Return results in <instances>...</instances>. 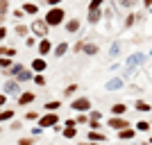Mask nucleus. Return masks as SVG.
I'll list each match as a JSON object with an SVG mask.
<instances>
[{
	"label": "nucleus",
	"mask_w": 152,
	"mask_h": 145,
	"mask_svg": "<svg viewBox=\"0 0 152 145\" xmlns=\"http://www.w3.org/2000/svg\"><path fill=\"white\" fill-rule=\"evenodd\" d=\"M45 23L50 27H59L66 23V12H64V7H48V12H45Z\"/></svg>",
	"instance_id": "1"
},
{
	"label": "nucleus",
	"mask_w": 152,
	"mask_h": 145,
	"mask_svg": "<svg viewBox=\"0 0 152 145\" xmlns=\"http://www.w3.org/2000/svg\"><path fill=\"white\" fill-rule=\"evenodd\" d=\"M37 125L41 127V129H52L55 125H59V114L57 111H45V114H41V118L37 120Z\"/></svg>",
	"instance_id": "2"
},
{
	"label": "nucleus",
	"mask_w": 152,
	"mask_h": 145,
	"mask_svg": "<svg viewBox=\"0 0 152 145\" xmlns=\"http://www.w3.org/2000/svg\"><path fill=\"white\" fill-rule=\"evenodd\" d=\"M70 109L77 111V114H89L91 109H93V104H91V100L86 95H80V98H73V100H70Z\"/></svg>",
	"instance_id": "3"
},
{
	"label": "nucleus",
	"mask_w": 152,
	"mask_h": 145,
	"mask_svg": "<svg viewBox=\"0 0 152 145\" xmlns=\"http://www.w3.org/2000/svg\"><path fill=\"white\" fill-rule=\"evenodd\" d=\"M30 32L34 34V36L43 39V36H48V32H50V25H48L43 18H34V20H32V25H30Z\"/></svg>",
	"instance_id": "4"
},
{
	"label": "nucleus",
	"mask_w": 152,
	"mask_h": 145,
	"mask_svg": "<svg viewBox=\"0 0 152 145\" xmlns=\"http://www.w3.org/2000/svg\"><path fill=\"white\" fill-rule=\"evenodd\" d=\"M2 93H7V95H16V98H18V95L23 93L20 82H18V79H14V77H7V82L2 84Z\"/></svg>",
	"instance_id": "5"
},
{
	"label": "nucleus",
	"mask_w": 152,
	"mask_h": 145,
	"mask_svg": "<svg viewBox=\"0 0 152 145\" xmlns=\"http://www.w3.org/2000/svg\"><path fill=\"white\" fill-rule=\"evenodd\" d=\"M107 127H109V129H114V132H121V129L132 127V125H129V120H127L125 116H111V118L107 120Z\"/></svg>",
	"instance_id": "6"
},
{
	"label": "nucleus",
	"mask_w": 152,
	"mask_h": 145,
	"mask_svg": "<svg viewBox=\"0 0 152 145\" xmlns=\"http://www.w3.org/2000/svg\"><path fill=\"white\" fill-rule=\"evenodd\" d=\"M37 50H39V55H41V57H48V55H52L55 45H52V41H50L48 36H43V39H39V43H37Z\"/></svg>",
	"instance_id": "7"
},
{
	"label": "nucleus",
	"mask_w": 152,
	"mask_h": 145,
	"mask_svg": "<svg viewBox=\"0 0 152 145\" xmlns=\"http://www.w3.org/2000/svg\"><path fill=\"white\" fill-rule=\"evenodd\" d=\"M64 30L68 32V34H77V32L82 30V20H80V18H66Z\"/></svg>",
	"instance_id": "8"
},
{
	"label": "nucleus",
	"mask_w": 152,
	"mask_h": 145,
	"mask_svg": "<svg viewBox=\"0 0 152 145\" xmlns=\"http://www.w3.org/2000/svg\"><path fill=\"white\" fill-rule=\"evenodd\" d=\"M30 68L34 70V73H45V70H48V61H45V59L41 57V55H39V57H34V59H32Z\"/></svg>",
	"instance_id": "9"
},
{
	"label": "nucleus",
	"mask_w": 152,
	"mask_h": 145,
	"mask_svg": "<svg viewBox=\"0 0 152 145\" xmlns=\"http://www.w3.org/2000/svg\"><path fill=\"white\" fill-rule=\"evenodd\" d=\"M123 86H125V79H123V77H118V75H114L107 84H104V88H107V91H121Z\"/></svg>",
	"instance_id": "10"
},
{
	"label": "nucleus",
	"mask_w": 152,
	"mask_h": 145,
	"mask_svg": "<svg viewBox=\"0 0 152 145\" xmlns=\"http://www.w3.org/2000/svg\"><path fill=\"white\" fill-rule=\"evenodd\" d=\"M82 55H86V57H98V55H100V45L93 43V41H86V43H84Z\"/></svg>",
	"instance_id": "11"
},
{
	"label": "nucleus",
	"mask_w": 152,
	"mask_h": 145,
	"mask_svg": "<svg viewBox=\"0 0 152 145\" xmlns=\"http://www.w3.org/2000/svg\"><path fill=\"white\" fill-rule=\"evenodd\" d=\"M86 141H95V143H107V134L100 132V129H89V134H86Z\"/></svg>",
	"instance_id": "12"
},
{
	"label": "nucleus",
	"mask_w": 152,
	"mask_h": 145,
	"mask_svg": "<svg viewBox=\"0 0 152 145\" xmlns=\"http://www.w3.org/2000/svg\"><path fill=\"white\" fill-rule=\"evenodd\" d=\"M118 134V141H132V138H136V127H125V129H121V132H116Z\"/></svg>",
	"instance_id": "13"
},
{
	"label": "nucleus",
	"mask_w": 152,
	"mask_h": 145,
	"mask_svg": "<svg viewBox=\"0 0 152 145\" xmlns=\"http://www.w3.org/2000/svg\"><path fill=\"white\" fill-rule=\"evenodd\" d=\"M102 18H104V16H102V9H89V12H86V20H89V25H98Z\"/></svg>",
	"instance_id": "14"
},
{
	"label": "nucleus",
	"mask_w": 152,
	"mask_h": 145,
	"mask_svg": "<svg viewBox=\"0 0 152 145\" xmlns=\"http://www.w3.org/2000/svg\"><path fill=\"white\" fill-rule=\"evenodd\" d=\"M70 50V45H68V41H59L57 45H55V50H52V57H57V59H61L66 52Z\"/></svg>",
	"instance_id": "15"
},
{
	"label": "nucleus",
	"mask_w": 152,
	"mask_h": 145,
	"mask_svg": "<svg viewBox=\"0 0 152 145\" xmlns=\"http://www.w3.org/2000/svg\"><path fill=\"white\" fill-rule=\"evenodd\" d=\"M34 100H37V93H32V91H23V93L18 95V104L20 107H27V104H32Z\"/></svg>",
	"instance_id": "16"
},
{
	"label": "nucleus",
	"mask_w": 152,
	"mask_h": 145,
	"mask_svg": "<svg viewBox=\"0 0 152 145\" xmlns=\"http://www.w3.org/2000/svg\"><path fill=\"white\" fill-rule=\"evenodd\" d=\"M14 79H18L20 84L32 82V79H34V70H32V68H23V70L18 73V77H14Z\"/></svg>",
	"instance_id": "17"
},
{
	"label": "nucleus",
	"mask_w": 152,
	"mask_h": 145,
	"mask_svg": "<svg viewBox=\"0 0 152 145\" xmlns=\"http://www.w3.org/2000/svg\"><path fill=\"white\" fill-rule=\"evenodd\" d=\"M139 2H141V0H116V7H121V9H127V12H134Z\"/></svg>",
	"instance_id": "18"
},
{
	"label": "nucleus",
	"mask_w": 152,
	"mask_h": 145,
	"mask_svg": "<svg viewBox=\"0 0 152 145\" xmlns=\"http://www.w3.org/2000/svg\"><path fill=\"white\" fill-rule=\"evenodd\" d=\"M143 61H145V55L136 52V55H132V57L127 59V66H129V68H139V66H141Z\"/></svg>",
	"instance_id": "19"
},
{
	"label": "nucleus",
	"mask_w": 152,
	"mask_h": 145,
	"mask_svg": "<svg viewBox=\"0 0 152 145\" xmlns=\"http://www.w3.org/2000/svg\"><path fill=\"white\" fill-rule=\"evenodd\" d=\"M109 111H111V116H125L127 114V104L125 102H114Z\"/></svg>",
	"instance_id": "20"
},
{
	"label": "nucleus",
	"mask_w": 152,
	"mask_h": 145,
	"mask_svg": "<svg viewBox=\"0 0 152 145\" xmlns=\"http://www.w3.org/2000/svg\"><path fill=\"white\" fill-rule=\"evenodd\" d=\"M77 134H80V129H77V125H68V127H66V129H61V136H64V138H68V141L77 138Z\"/></svg>",
	"instance_id": "21"
},
{
	"label": "nucleus",
	"mask_w": 152,
	"mask_h": 145,
	"mask_svg": "<svg viewBox=\"0 0 152 145\" xmlns=\"http://www.w3.org/2000/svg\"><path fill=\"white\" fill-rule=\"evenodd\" d=\"M23 68H25L23 63H12V66L5 70V75H7V77H18V73H20Z\"/></svg>",
	"instance_id": "22"
},
{
	"label": "nucleus",
	"mask_w": 152,
	"mask_h": 145,
	"mask_svg": "<svg viewBox=\"0 0 152 145\" xmlns=\"http://www.w3.org/2000/svg\"><path fill=\"white\" fill-rule=\"evenodd\" d=\"M136 23H139V18H136V12H129V14L125 16V23H123V27H125V30H129V27H134Z\"/></svg>",
	"instance_id": "23"
},
{
	"label": "nucleus",
	"mask_w": 152,
	"mask_h": 145,
	"mask_svg": "<svg viewBox=\"0 0 152 145\" xmlns=\"http://www.w3.org/2000/svg\"><path fill=\"white\" fill-rule=\"evenodd\" d=\"M20 9H23L27 16H37V14H39V5H37V2H25Z\"/></svg>",
	"instance_id": "24"
},
{
	"label": "nucleus",
	"mask_w": 152,
	"mask_h": 145,
	"mask_svg": "<svg viewBox=\"0 0 152 145\" xmlns=\"http://www.w3.org/2000/svg\"><path fill=\"white\" fill-rule=\"evenodd\" d=\"M134 127H136V132H139V134H148V132L152 129V125L148 122V120H139V122H136Z\"/></svg>",
	"instance_id": "25"
},
{
	"label": "nucleus",
	"mask_w": 152,
	"mask_h": 145,
	"mask_svg": "<svg viewBox=\"0 0 152 145\" xmlns=\"http://www.w3.org/2000/svg\"><path fill=\"white\" fill-rule=\"evenodd\" d=\"M14 114H16V111H12V109H2V111H0V122H12Z\"/></svg>",
	"instance_id": "26"
},
{
	"label": "nucleus",
	"mask_w": 152,
	"mask_h": 145,
	"mask_svg": "<svg viewBox=\"0 0 152 145\" xmlns=\"http://www.w3.org/2000/svg\"><path fill=\"white\" fill-rule=\"evenodd\" d=\"M134 109H136V111H141V114H148V111H152V107L148 104V102H143V100H136V102H134Z\"/></svg>",
	"instance_id": "27"
},
{
	"label": "nucleus",
	"mask_w": 152,
	"mask_h": 145,
	"mask_svg": "<svg viewBox=\"0 0 152 145\" xmlns=\"http://www.w3.org/2000/svg\"><path fill=\"white\" fill-rule=\"evenodd\" d=\"M14 34H16V36H23V39H25L27 34H30V27L23 25V23H18V25L14 27Z\"/></svg>",
	"instance_id": "28"
},
{
	"label": "nucleus",
	"mask_w": 152,
	"mask_h": 145,
	"mask_svg": "<svg viewBox=\"0 0 152 145\" xmlns=\"http://www.w3.org/2000/svg\"><path fill=\"white\" fill-rule=\"evenodd\" d=\"M57 109H61V100H50L43 104V111H57Z\"/></svg>",
	"instance_id": "29"
},
{
	"label": "nucleus",
	"mask_w": 152,
	"mask_h": 145,
	"mask_svg": "<svg viewBox=\"0 0 152 145\" xmlns=\"http://www.w3.org/2000/svg\"><path fill=\"white\" fill-rule=\"evenodd\" d=\"M77 91H80V86H77V84H68V86L64 88V98H75Z\"/></svg>",
	"instance_id": "30"
},
{
	"label": "nucleus",
	"mask_w": 152,
	"mask_h": 145,
	"mask_svg": "<svg viewBox=\"0 0 152 145\" xmlns=\"http://www.w3.org/2000/svg\"><path fill=\"white\" fill-rule=\"evenodd\" d=\"M84 43H86V39H77L75 43H73V48H70V50L75 52V55H82V50H84Z\"/></svg>",
	"instance_id": "31"
},
{
	"label": "nucleus",
	"mask_w": 152,
	"mask_h": 145,
	"mask_svg": "<svg viewBox=\"0 0 152 145\" xmlns=\"http://www.w3.org/2000/svg\"><path fill=\"white\" fill-rule=\"evenodd\" d=\"M7 12H9V0H0V25H2Z\"/></svg>",
	"instance_id": "32"
},
{
	"label": "nucleus",
	"mask_w": 152,
	"mask_h": 145,
	"mask_svg": "<svg viewBox=\"0 0 152 145\" xmlns=\"http://www.w3.org/2000/svg\"><path fill=\"white\" fill-rule=\"evenodd\" d=\"M75 122H77V127L89 125V114H77V116H75Z\"/></svg>",
	"instance_id": "33"
},
{
	"label": "nucleus",
	"mask_w": 152,
	"mask_h": 145,
	"mask_svg": "<svg viewBox=\"0 0 152 145\" xmlns=\"http://www.w3.org/2000/svg\"><path fill=\"white\" fill-rule=\"evenodd\" d=\"M102 16H104V18H107V20H111V18H114V7H111V5H104V7H102ZM104 18H102V20H104Z\"/></svg>",
	"instance_id": "34"
},
{
	"label": "nucleus",
	"mask_w": 152,
	"mask_h": 145,
	"mask_svg": "<svg viewBox=\"0 0 152 145\" xmlns=\"http://www.w3.org/2000/svg\"><path fill=\"white\" fill-rule=\"evenodd\" d=\"M32 82L37 84V86H45V75L43 73H34V79Z\"/></svg>",
	"instance_id": "35"
},
{
	"label": "nucleus",
	"mask_w": 152,
	"mask_h": 145,
	"mask_svg": "<svg viewBox=\"0 0 152 145\" xmlns=\"http://www.w3.org/2000/svg\"><path fill=\"white\" fill-rule=\"evenodd\" d=\"M39 118H41L39 111H25V120H30V122H37Z\"/></svg>",
	"instance_id": "36"
},
{
	"label": "nucleus",
	"mask_w": 152,
	"mask_h": 145,
	"mask_svg": "<svg viewBox=\"0 0 152 145\" xmlns=\"http://www.w3.org/2000/svg\"><path fill=\"white\" fill-rule=\"evenodd\" d=\"M107 0H89V9H102Z\"/></svg>",
	"instance_id": "37"
},
{
	"label": "nucleus",
	"mask_w": 152,
	"mask_h": 145,
	"mask_svg": "<svg viewBox=\"0 0 152 145\" xmlns=\"http://www.w3.org/2000/svg\"><path fill=\"white\" fill-rule=\"evenodd\" d=\"M37 39H39V36H34V34H27V36H25V45H27V48H34V45L39 43Z\"/></svg>",
	"instance_id": "38"
},
{
	"label": "nucleus",
	"mask_w": 152,
	"mask_h": 145,
	"mask_svg": "<svg viewBox=\"0 0 152 145\" xmlns=\"http://www.w3.org/2000/svg\"><path fill=\"white\" fill-rule=\"evenodd\" d=\"M12 57H0V68H2V70H7V68H9V66H12Z\"/></svg>",
	"instance_id": "39"
},
{
	"label": "nucleus",
	"mask_w": 152,
	"mask_h": 145,
	"mask_svg": "<svg viewBox=\"0 0 152 145\" xmlns=\"http://www.w3.org/2000/svg\"><path fill=\"white\" fill-rule=\"evenodd\" d=\"M118 52H121V43H118V41H114V43H111V50H109V57H116Z\"/></svg>",
	"instance_id": "40"
},
{
	"label": "nucleus",
	"mask_w": 152,
	"mask_h": 145,
	"mask_svg": "<svg viewBox=\"0 0 152 145\" xmlns=\"http://www.w3.org/2000/svg\"><path fill=\"white\" fill-rule=\"evenodd\" d=\"M89 120H102V111H89Z\"/></svg>",
	"instance_id": "41"
},
{
	"label": "nucleus",
	"mask_w": 152,
	"mask_h": 145,
	"mask_svg": "<svg viewBox=\"0 0 152 145\" xmlns=\"http://www.w3.org/2000/svg\"><path fill=\"white\" fill-rule=\"evenodd\" d=\"M16 145H34V136H27V138H18Z\"/></svg>",
	"instance_id": "42"
},
{
	"label": "nucleus",
	"mask_w": 152,
	"mask_h": 145,
	"mask_svg": "<svg viewBox=\"0 0 152 145\" xmlns=\"http://www.w3.org/2000/svg\"><path fill=\"white\" fill-rule=\"evenodd\" d=\"M20 127H23V125H20L18 120H12V122H9V129H12V132H18Z\"/></svg>",
	"instance_id": "43"
},
{
	"label": "nucleus",
	"mask_w": 152,
	"mask_h": 145,
	"mask_svg": "<svg viewBox=\"0 0 152 145\" xmlns=\"http://www.w3.org/2000/svg\"><path fill=\"white\" fill-rule=\"evenodd\" d=\"M102 120H89V129H100Z\"/></svg>",
	"instance_id": "44"
},
{
	"label": "nucleus",
	"mask_w": 152,
	"mask_h": 145,
	"mask_svg": "<svg viewBox=\"0 0 152 145\" xmlns=\"http://www.w3.org/2000/svg\"><path fill=\"white\" fill-rule=\"evenodd\" d=\"M7 34H9V30H7L5 25H0V41H5V39H7Z\"/></svg>",
	"instance_id": "45"
},
{
	"label": "nucleus",
	"mask_w": 152,
	"mask_h": 145,
	"mask_svg": "<svg viewBox=\"0 0 152 145\" xmlns=\"http://www.w3.org/2000/svg\"><path fill=\"white\" fill-rule=\"evenodd\" d=\"M7 100H9V95H7V93H0V107H5Z\"/></svg>",
	"instance_id": "46"
},
{
	"label": "nucleus",
	"mask_w": 152,
	"mask_h": 145,
	"mask_svg": "<svg viewBox=\"0 0 152 145\" xmlns=\"http://www.w3.org/2000/svg\"><path fill=\"white\" fill-rule=\"evenodd\" d=\"M59 2H64V0H45L48 7H59Z\"/></svg>",
	"instance_id": "47"
},
{
	"label": "nucleus",
	"mask_w": 152,
	"mask_h": 145,
	"mask_svg": "<svg viewBox=\"0 0 152 145\" xmlns=\"http://www.w3.org/2000/svg\"><path fill=\"white\" fill-rule=\"evenodd\" d=\"M41 132H43V129H41V127H32V136H34V138H37V136H39V134H41Z\"/></svg>",
	"instance_id": "48"
},
{
	"label": "nucleus",
	"mask_w": 152,
	"mask_h": 145,
	"mask_svg": "<svg viewBox=\"0 0 152 145\" xmlns=\"http://www.w3.org/2000/svg\"><path fill=\"white\" fill-rule=\"evenodd\" d=\"M23 16H25V12H23V9H16V12H14V18H23Z\"/></svg>",
	"instance_id": "49"
},
{
	"label": "nucleus",
	"mask_w": 152,
	"mask_h": 145,
	"mask_svg": "<svg viewBox=\"0 0 152 145\" xmlns=\"http://www.w3.org/2000/svg\"><path fill=\"white\" fill-rule=\"evenodd\" d=\"M141 5L145 7V9H152V0H141Z\"/></svg>",
	"instance_id": "50"
},
{
	"label": "nucleus",
	"mask_w": 152,
	"mask_h": 145,
	"mask_svg": "<svg viewBox=\"0 0 152 145\" xmlns=\"http://www.w3.org/2000/svg\"><path fill=\"white\" fill-rule=\"evenodd\" d=\"M7 50H9L7 45H0V57H7Z\"/></svg>",
	"instance_id": "51"
},
{
	"label": "nucleus",
	"mask_w": 152,
	"mask_h": 145,
	"mask_svg": "<svg viewBox=\"0 0 152 145\" xmlns=\"http://www.w3.org/2000/svg\"><path fill=\"white\" fill-rule=\"evenodd\" d=\"M64 125L68 127V125H77V122H75V118H66V120H64Z\"/></svg>",
	"instance_id": "52"
},
{
	"label": "nucleus",
	"mask_w": 152,
	"mask_h": 145,
	"mask_svg": "<svg viewBox=\"0 0 152 145\" xmlns=\"http://www.w3.org/2000/svg\"><path fill=\"white\" fill-rule=\"evenodd\" d=\"M80 145H100V143H95V141H82Z\"/></svg>",
	"instance_id": "53"
},
{
	"label": "nucleus",
	"mask_w": 152,
	"mask_h": 145,
	"mask_svg": "<svg viewBox=\"0 0 152 145\" xmlns=\"http://www.w3.org/2000/svg\"><path fill=\"white\" fill-rule=\"evenodd\" d=\"M148 143H150V145H152V136H150V141H148Z\"/></svg>",
	"instance_id": "54"
},
{
	"label": "nucleus",
	"mask_w": 152,
	"mask_h": 145,
	"mask_svg": "<svg viewBox=\"0 0 152 145\" xmlns=\"http://www.w3.org/2000/svg\"><path fill=\"white\" fill-rule=\"evenodd\" d=\"M48 145H55V143H48Z\"/></svg>",
	"instance_id": "55"
},
{
	"label": "nucleus",
	"mask_w": 152,
	"mask_h": 145,
	"mask_svg": "<svg viewBox=\"0 0 152 145\" xmlns=\"http://www.w3.org/2000/svg\"><path fill=\"white\" fill-rule=\"evenodd\" d=\"M0 134H2V129H0Z\"/></svg>",
	"instance_id": "56"
},
{
	"label": "nucleus",
	"mask_w": 152,
	"mask_h": 145,
	"mask_svg": "<svg viewBox=\"0 0 152 145\" xmlns=\"http://www.w3.org/2000/svg\"><path fill=\"white\" fill-rule=\"evenodd\" d=\"M0 111H2V107H0Z\"/></svg>",
	"instance_id": "57"
},
{
	"label": "nucleus",
	"mask_w": 152,
	"mask_h": 145,
	"mask_svg": "<svg viewBox=\"0 0 152 145\" xmlns=\"http://www.w3.org/2000/svg\"><path fill=\"white\" fill-rule=\"evenodd\" d=\"M150 55H152V50H150Z\"/></svg>",
	"instance_id": "58"
}]
</instances>
